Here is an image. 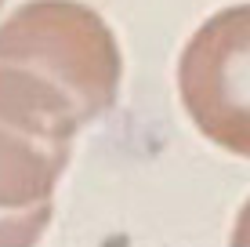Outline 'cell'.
<instances>
[{
	"instance_id": "1",
	"label": "cell",
	"mask_w": 250,
	"mask_h": 247,
	"mask_svg": "<svg viewBox=\"0 0 250 247\" xmlns=\"http://www.w3.org/2000/svg\"><path fill=\"white\" fill-rule=\"evenodd\" d=\"M0 66L55 88L83 124L116 106L124 55L109 22L83 0H25L0 22Z\"/></svg>"
},
{
	"instance_id": "2",
	"label": "cell",
	"mask_w": 250,
	"mask_h": 247,
	"mask_svg": "<svg viewBox=\"0 0 250 247\" xmlns=\"http://www.w3.org/2000/svg\"><path fill=\"white\" fill-rule=\"evenodd\" d=\"M178 98L207 142L250 160V0L214 11L188 37Z\"/></svg>"
},
{
	"instance_id": "3",
	"label": "cell",
	"mask_w": 250,
	"mask_h": 247,
	"mask_svg": "<svg viewBox=\"0 0 250 247\" xmlns=\"http://www.w3.org/2000/svg\"><path fill=\"white\" fill-rule=\"evenodd\" d=\"M73 142L55 138L33 124L15 120L0 109V211H29L40 203H55Z\"/></svg>"
},
{
	"instance_id": "4",
	"label": "cell",
	"mask_w": 250,
	"mask_h": 247,
	"mask_svg": "<svg viewBox=\"0 0 250 247\" xmlns=\"http://www.w3.org/2000/svg\"><path fill=\"white\" fill-rule=\"evenodd\" d=\"M55 218V203H40L29 211L4 215L0 211V247H37Z\"/></svg>"
},
{
	"instance_id": "5",
	"label": "cell",
	"mask_w": 250,
	"mask_h": 247,
	"mask_svg": "<svg viewBox=\"0 0 250 247\" xmlns=\"http://www.w3.org/2000/svg\"><path fill=\"white\" fill-rule=\"evenodd\" d=\"M229 244L232 247H250V197L243 200V207L236 211V222H232Z\"/></svg>"
},
{
	"instance_id": "6",
	"label": "cell",
	"mask_w": 250,
	"mask_h": 247,
	"mask_svg": "<svg viewBox=\"0 0 250 247\" xmlns=\"http://www.w3.org/2000/svg\"><path fill=\"white\" fill-rule=\"evenodd\" d=\"M0 7H4V0H0Z\"/></svg>"
}]
</instances>
